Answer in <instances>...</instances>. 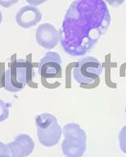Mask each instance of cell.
Instances as JSON below:
<instances>
[{"label": "cell", "instance_id": "e0dca14e", "mask_svg": "<svg viewBox=\"0 0 126 157\" xmlns=\"http://www.w3.org/2000/svg\"><path fill=\"white\" fill-rule=\"evenodd\" d=\"M125 113H126V108H125Z\"/></svg>", "mask_w": 126, "mask_h": 157}, {"label": "cell", "instance_id": "2e32d148", "mask_svg": "<svg viewBox=\"0 0 126 157\" xmlns=\"http://www.w3.org/2000/svg\"><path fill=\"white\" fill-rule=\"evenodd\" d=\"M2 21V12H1V10H0V24H1Z\"/></svg>", "mask_w": 126, "mask_h": 157}, {"label": "cell", "instance_id": "52a82bcc", "mask_svg": "<svg viewBox=\"0 0 126 157\" xmlns=\"http://www.w3.org/2000/svg\"><path fill=\"white\" fill-rule=\"evenodd\" d=\"M35 39L38 44L43 48L53 49L60 41L59 31L50 23H44L36 29Z\"/></svg>", "mask_w": 126, "mask_h": 157}, {"label": "cell", "instance_id": "3957f363", "mask_svg": "<svg viewBox=\"0 0 126 157\" xmlns=\"http://www.w3.org/2000/svg\"><path fill=\"white\" fill-rule=\"evenodd\" d=\"M65 139L62 144L66 157H82L87 147V135L77 123H68L63 127Z\"/></svg>", "mask_w": 126, "mask_h": 157}, {"label": "cell", "instance_id": "5b68a950", "mask_svg": "<svg viewBox=\"0 0 126 157\" xmlns=\"http://www.w3.org/2000/svg\"><path fill=\"white\" fill-rule=\"evenodd\" d=\"M103 72V64L93 56H85L79 59L73 69L74 80L80 84L90 85L97 80Z\"/></svg>", "mask_w": 126, "mask_h": 157}, {"label": "cell", "instance_id": "4fadbf2b", "mask_svg": "<svg viewBox=\"0 0 126 157\" xmlns=\"http://www.w3.org/2000/svg\"><path fill=\"white\" fill-rule=\"evenodd\" d=\"M18 2V0H0V6L2 7L8 8L13 6Z\"/></svg>", "mask_w": 126, "mask_h": 157}, {"label": "cell", "instance_id": "9a60e30c", "mask_svg": "<svg viewBox=\"0 0 126 157\" xmlns=\"http://www.w3.org/2000/svg\"><path fill=\"white\" fill-rule=\"evenodd\" d=\"M26 1L29 4H30V6H39L48 0H26Z\"/></svg>", "mask_w": 126, "mask_h": 157}, {"label": "cell", "instance_id": "277c9868", "mask_svg": "<svg viewBox=\"0 0 126 157\" xmlns=\"http://www.w3.org/2000/svg\"><path fill=\"white\" fill-rule=\"evenodd\" d=\"M35 124L40 144L45 147H53L59 142L62 129L54 115L47 113L37 115Z\"/></svg>", "mask_w": 126, "mask_h": 157}, {"label": "cell", "instance_id": "7c38bea8", "mask_svg": "<svg viewBox=\"0 0 126 157\" xmlns=\"http://www.w3.org/2000/svg\"><path fill=\"white\" fill-rule=\"evenodd\" d=\"M0 157H10V149L7 144L0 141Z\"/></svg>", "mask_w": 126, "mask_h": 157}, {"label": "cell", "instance_id": "7a4b0ae2", "mask_svg": "<svg viewBox=\"0 0 126 157\" xmlns=\"http://www.w3.org/2000/svg\"><path fill=\"white\" fill-rule=\"evenodd\" d=\"M34 75L33 66L30 62L22 59L14 60L4 72V88L8 92L18 93L27 85Z\"/></svg>", "mask_w": 126, "mask_h": 157}, {"label": "cell", "instance_id": "5bb4252c", "mask_svg": "<svg viewBox=\"0 0 126 157\" xmlns=\"http://www.w3.org/2000/svg\"><path fill=\"white\" fill-rule=\"evenodd\" d=\"M105 1L112 6H119L122 5L125 0H105Z\"/></svg>", "mask_w": 126, "mask_h": 157}, {"label": "cell", "instance_id": "6da1fadb", "mask_svg": "<svg viewBox=\"0 0 126 157\" xmlns=\"http://www.w3.org/2000/svg\"><path fill=\"white\" fill-rule=\"evenodd\" d=\"M110 22L109 8L103 0H74L59 30L62 49L70 56H84L97 44Z\"/></svg>", "mask_w": 126, "mask_h": 157}, {"label": "cell", "instance_id": "8992f818", "mask_svg": "<svg viewBox=\"0 0 126 157\" xmlns=\"http://www.w3.org/2000/svg\"><path fill=\"white\" fill-rule=\"evenodd\" d=\"M62 58L55 52H48L39 63V73L43 78H62Z\"/></svg>", "mask_w": 126, "mask_h": 157}, {"label": "cell", "instance_id": "9c48e42d", "mask_svg": "<svg viewBox=\"0 0 126 157\" xmlns=\"http://www.w3.org/2000/svg\"><path fill=\"white\" fill-rule=\"evenodd\" d=\"M42 13L33 6H25L17 12L15 16L16 22L23 29H29L35 26L42 20Z\"/></svg>", "mask_w": 126, "mask_h": 157}, {"label": "cell", "instance_id": "ba28073f", "mask_svg": "<svg viewBox=\"0 0 126 157\" xmlns=\"http://www.w3.org/2000/svg\"><path fill=\"white\" fill-rule=\"evenodd\" d=\"M7 144L10 149V157H27L34 151L35 144L33 139L27 134H19L13 142Z\"/></svg>", "mask_w": 126, "mask_h": 157}, {"label": "cell", "instance_id": "8fae6325", "mask_svg": "<svg viewBox=\"0 0 126 157\" xmlns=\"http://www.w3.org/2000/svg\"><path fill=\"white\" fill-rule=\"evenodd\" d=\"M119 147L123 153L126 154V125L123 126L119 132Z\"/></svg>", "mask_w": 126, "mask_h": 157}, {"label": "cell", "instance_id": "30bf717a", "mask_svg": "<svg viewBox=\"0 0 126 157\" xmlns=\"http://www.w3.org/2000/svg\"><path fill=\"white\" fill-rule=\"evenodd\" d=\"M9 107L10 104L0 99V122H2L9 117Z\"/></svg>", "mask_w": 126, "mask_h": 157}]
</instances>
